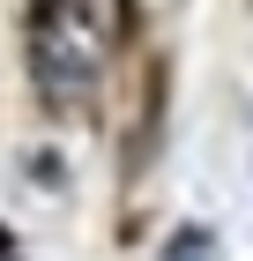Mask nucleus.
<instances>
[{"label": "nucleus", "mask_w": 253, "mask_h": 261, "mask_svg": "<svg viewBox=\"0 0 253 261\" xmlns=\"http://www.w3.org/2000/svg\"><path fill=\"white\" fill-rule=\"evenodd\" d=\"M30 67H38V97L45 105H82L90 75H97V8L90 0H38L30 22Z\"/></svg>", "instance_id": "f257e3e1"}, {"label": "nucleus", "mask_w": 253, "mask_h": 261, "mask_svg": "<svg viewBox=\"0 0 253 261\" xmlns=\"http://www.w3.org/2000/svg\"><path fill=\"white\" fill-rule=\"evenodd\" d=\"M164 261H223V254H216V239L201 224H179L172 239H164Z\"/></svg>", "instance_id": "f03ea898"}]
</instances>
